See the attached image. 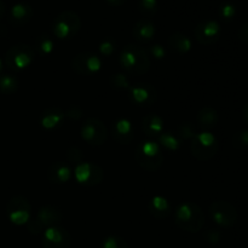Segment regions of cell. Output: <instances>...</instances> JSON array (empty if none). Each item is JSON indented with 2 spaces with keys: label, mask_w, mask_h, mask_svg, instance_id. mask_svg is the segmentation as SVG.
<instances>
[{
  "label": "cell",
  "mask_w": 248,
  "mask_h": 248,
  "mask_svg": "<svg viewBox=\"0 0 248 248\" xmlns=\"http://www.w3.org/2000/svg\"><path fill=\"white\" fill-rule=\"evenodd\" d=\"M65 118L73 119V120H78L82 116V109L78 106H70L67 109V111H64Z\"/></svg>",
  "instance_id": "obj_36"
},
{
  "label": "cell",
  "mask_w": 248,
  "mask_h": 248,
  "mask_svg": "<svg viewBox=\"0 0 248 248\" xmlns=\"http://www.w3.org/2000/svg\"><path fill=\"white\" fill-rule=\"evenodd\" d=\"M35 60V50L27 44H16L5 53V64L15 72L28 68Z\"/></svg>",
  "instance_id": "obj_6"
},
{
  "label": "cell",
  "mask_w": 248,
  "mask_h": 248,
  "mask_svg": "<svg viewBox=\"0 0 248 248\" xmlns=\"http://www.w3.org/2000/svg\"><path fill=\"white\" fill-rule=\"evenodd\" d=\"M55 48V43L51 39V36L46 35V34H43L38 38L36 40V50L40 55L43 56H48Z\"/></svg>",
  "instance_id": "obj_27"
},
{
  "label": "cell",
  "mask_w": 248,
  "mask_h": 248,
  "mask_svg": "<svg viewBox=\"0 0 248 248\" xmlns=\"http://www.w3.org/2000/svg\"><path fill=\"white\" fill-rule=\"evenodd\" d=\"M169 46L179 55H186L193 47L191 40L182 33H173L169 38Z\"/></svg>",
  "instance_id": "obj_24"
},
{
  "label": "cell",
  "mask_w": 248,
  "mask_h": 248,
  "mask_svg": "<svg viewBox=\"0 0 248 248\" xmlns=\"http://www.w3.org/2000/svg\"><path fill=\"white\" fill-rule=\"evenodd\" d=\"M150 52H152V55L154 56L155 58H157V60H161V58H164L165 55H166L164 47H162L161 45H159V44L153 45L152 47H150Z\"/></svg>",
  "instance_id": "obj_38"
},
{
  "label": "cell",
  "mask_w": 248,
  "mask_h": 248,
  "mask_svg": "<svg viewBox=\"0 0 248 248\" xmlns=\"http://www.w3.org/2000/svg\"><path fill=\"white\" fill-rule=\"evenodd\" d=\"M80 28H81V18L77 12L72 10L61 12L52 24L53 34L61 40L75 36L79 33Z\"/></svg>",
  "instance_id": "obj_4"
},
{
  "label": "cell",
  "mask_w": 248,
  "mask_h": 248,
  "mask_svg": "<svg viewBox=\"0 0 248 248\" xmlns=\"http://www.w3.org/2000/svg\"><path fill=\"white\" fill-rule=\"evenodd\" d=\"M65 114L60 107H48L43 111L40 116V124L45 130H55L63 124Z\"/></svg>",
  "instance_id": "obj_17"
},
{
  "label": "cell",
  "mask_w": 248,
  "mask_h": 248,
  "mask_svg": "<svg viewBox=\"0 0 248 248\" xmlns=\"http://www.w3.org/2000/svg\"><path fill=\"white\" fill-rule=\"evenodd\" d=\"M239 38L242 43L248 44V22L247 23H245L244 26L241 27V29H240Z\"/></svg>",
  "instance_id": "obj_39"
},
{
  "label": "cell",
  "mask_w": 248,
  "mask_h": 248,
  "mask_svg": "<svg viewBox=\"0 0 248 248\" xmlns=\"http://www.w3.org/2000/svg\"><path fill=\"white\" fill-rule=\"evenodd\" d=\"M75 179L85 186H98L103 181V170L93 162H80L75 167Z\"/></svg>",
  "instance_id": "obj_10"
},
{
  "label": "cell",
  "mask_w": 248,
  "mask_h": 248,
  "mask_svg": "<svg viewBox=\"0 0 248 248\" xmlns=\"http://www.w3.org/2000/svg\"><path fill=\"white\" fill-rule=\"evenodd\" d=\"M222 28L217 21H202L194 29L196 40L202 45H212L220 38Z\"/></svg>",
  "instance_id": "obj_14"
},
{
  "label": "cell",
  "mask_w": 248,
  "mask_h": 248,
  "mask_svg": "<svg viewBox=\"0 0 248 248\" xmlns=\"http://www.w3.org/2000/svg\"><path fill=\"white\" fill-rule=\"evenodd\" d=\"M236 14V9L232 4H224L220 7V15L224 19H232Z\"/></svg>",
  "instance_id": "obj_35"
},
{
  "label": "cell",
  "mask_w": 248,
  "mask_h": 248,
  "mask_svg": "<svg viewBox=\"0 0 248 248\" xmlns=\"http://www.w3.org/2000/svg\"><path fill=\"white\" fill-rule=\"evenodd\" d=\"M128 92H130L131 102L138 107H150L157 99V92L155 87L145 82L132 85L128 89Z\"/></svg>",
  "instance_id": "obj_13"
},
{
  "label": "cell",
  "mask_w": 248,
  "mask_h": 248,
  "mask_svg": "<svg viewBox=\"0 0 248 248\" xmlns=\"http://www.w3.org/2000/svg\"><path fill=\"white\" fill-rule=\"evenodd\" d=\"M72 68L79 75L91 77L101 70L102 60L96 53L81 52L73 58Z\"/></svg>",
  "instance_id": "obj_11"
},
{
  "label": "cell",
  "mask_w": 248,
  "mask_h": 248,
  "mask_svg": "<svg viewBox=\"0 0 248 248\" xmlns=\"http://www.w3.org/2000/svg\"><path fill=\"white\" fill-rule=\"evenodd\" d=\"M63 219V215L61 210H58L55 206L46 205L43 206L40 210L38 211L35 216V220L44 228L47 229L51 227H57Z\"/></svg>",
  "instance_id": "obj_16"
},
{
  "label": "cell",
  "mask_w": 248,
  "mask_h": 248,
  "mask_svg": "<svg viewBox=\"0 0 248 248\" xmlns=\"http://www.w3.org/2000/svg\"><path fill=\"white\" fill-rule=\"evenodd\" d=\"M102 248H130L128 247L127 242L120 236L116 235H110L107 236L106 239L102 242Z\"/></svg>",
  "instance_id": "obj_29"
},
{
  "label": "cell",
  "mask_w": 248,
  "mask_h": 248,
  "mask_svg": "<svg viewBox=\"0 0 248 248\" xmlns=\"http://www.w3.org/2000/svg\"><path fill=\"white\" fill-rule=\"evenodd\" d=\"M176 133L178 135V137L181 138L182 140H193L194 136L196 135L195 128H194V126L191 125V124H189V123L181 124V125L177 127V132Z\"/></svg>",
  "instance_id": "obj_31"
},
{
  "label": "cell",
  "mask_w": 248,
  "mask_h": 248,
  "mask_svg": "<svg viewBox=\"0 0 248 248\" xmlns=\"http://www.w3.org/2000/svg\"><path fill=\"white\" fill-rule=\"evenodd\" d=\"M110 6H121V5L125 4L127 0H106Z\"/></svg>",
  "instance_id": "obj_40"
},
{
  "label": "cell",
  "mask_w": 248,
  "mask_h": 248,
  "mask_svg": "<svg viewBox=\"0 0 248 248\" xmlns=\"http://www.w3.org/2000/svg\"><path fill=\"white\" fill-rule=\"evenodd\" d=\"M116 47V44L113 39H104L101 44H99V52H101L102 56H106V57H109L114 53Z\"/></svg>",
  "instance_id": "obj_32"
},
{
  "label": "cell",
  "mask_w": 248,
  "mask_h": 248,
  "mask_svg": "<svg viewBox=\"0 0 248 248\" xmlns=\"http://www.w3.org/2000/svg\"><path fill=\"white\" fill-rule=\"evenodd\" d=\"M34 15L33 7L27 2L14 5L10 11V23L15 27H22L28 23Z\"/></svg>",
  "instance_id": "obj_18"
},
{
  "label": "cell",
  "mask_w": 248,
  "mask_h": 248,
  "mask_svg": "<svg viewBox=\"0 0 248 248\" xmlns=\"http://www.w3.org/2000/svg\"><path fill=\"white\" fill-rule=\"evenodd\" d=\"M18 90V80L11 74L0 75V92L4 94H12Z\"/></svg>",
  "instance_id": "obj_26"
},
{
  "label": "cell",
  "mask_w": 248,
  "mask_h": 248,
  "mask_svg": "<svg viewBox=\"0 0 248 248\" xmlns=\"http://www.w3.org/2000/svg\"><path fill=\"white\" fill-rule=\"evenodd\" d=\"M43 248H69L72 245V236L64 228L51 227L44 232L41 240Z\"/></svg>",
  "instance_id": "obj_12"
},
{
  "label": "cell",
  "mask_w": 248,
  "mask_h": 248,
  "mask_svg": "<svg viewBox=\"0 0 248 248\" xmlns=\"http://www.w3.org/2000/svg\"><path fill=\"white\" fill-rule=\"evenodd\" d=\"M234 147L239 149H244L248 147V130H242L234 136Z\"/></svg>",
  "instance_id": "obj_33"
},
{
  "label": "cell",
  "mask_w": 248,
  "mask_h": 248,
  "mask_svg": "<svg viewBox=\"0 0 248 248\" xmlns=\"http://www.w3.org/2000/svg\"><path fill=\"white\" fill-rule=\"evenodd\" d=\"M46 176H47V179L51 183L64 184L72 177V170H70L69 165L65 164V162H53L48 166Z\"/></svg>",
  "instance_id": "obj_19"
},
{
  "label": "cell",
  "mask_w": 248,
  "mask_h": 248,
  "mask_svg": "<svg viewBox=\"0 0 248 248\" xmlns=\"http://www.w3.org/2000/svg\"><path fill=\"white\" fill-rule=\"evenodd\" d=\"M210 216L213 222L222 228L234 227L237 220L236 208L224 200H217L211 203Z\"/></svg>",
  "instance_id": "obj_7"
},
{
  "label": "cell",
  "mask_w": 248,
  "mask_h": 248,
  "mask_svg": "<svg viewBox=\"0 0 248 248\" xmlns=\"http://www.w3.org/2000/svg\"><path fill=\"white\" fill-rule=\"evenodd\" d=\"M109 82H110L114 89L118 90H128L131 87L130 79L126 75L121 74V73H116V74L111 75Z\"/></svg>",
  "instance_id": "obj_28"
},
{
  "label": "cell",
  "mask_w": 248,
  "mask_h": 248,
  "mask_svg": "<svg viewBox=\"0 0 248 248\" xmlns=\"http://www.w3.org/2000/svg\"><path fill=\"white\" fill-rule=\"evenodd\" d=\"M159 143L160 147H164L166 149L172 150H178L182 145V140L178 137L177 133L172 132H162L159 136Z\"/></svg>",
  "instance_id": "obj_25"
},
{
  "label": "cell",
  "mask_w": 248,
  "mask_h": 248,
  "mask_svg": "<svg viewBox=\"0 0 248 248\" xmlns=\"http://www.w3.org/2000/svg\"><path fill=\"white\" fill-rule=\"evenodd\" d=\"M220 237H222V235H220V232L216 229L207 230L205 234L206 241H207L208 244H212V245L218 244V242L220 241Z\"/></svg>",
  "instance_id": "obj_37"
},
{
  "label": "cell",
  "mask_w": 248,
  "mask_h": 248,
  "mask_svg": "<svg viewBox=\"0 0 248 248\" xmlns=\"http://www.w3.org/2000/svg\"><path fill=\"white\" fill-rule=\"evenodd\" d=\"M31 206L24 196L17 195L9 200L6 206V215L9 219L16 225H24L31 219Z\"/></svg>",
  "instance_id": "obj_8"
},
{
  "label": "cell",
  "mask_w": 248,
  "mask_h": 248,
  "mask_svg": "<svg viewBox=\"0 0 248 248\" xmlns=\"http://www.w3.org/2000/svg\"><path fill=\"white\" fill-rule=\"evenodd\" d=\"M219 121L217 110L212 107H203L198 113V124L201 126L203 131H210L216 127Z\"/></svg>",
  "instance_id": "obj_23"
},
{
  "label": "cell",
  "mask_w": 248,
  "mask_h": 248,
  "mask_svg": "<svg viewBox=\"0 0 248 248\" xmlns=\"http://www.w3.org/2000/svg\"><path fill=\"white\" fill-rule=\"evenodd\" d=\"M132 35L140 43H148L155 35L154 23L149 19H140L133 27Z\"/></svg>",
  "instance_id": "obj_21"
},
{
  "label": "cell",
  "mask_w": 248,
  "mask_h": 248,
  "mask_svg": "<svg viewBox=\"0 0 248 248\" xmlns=\"http://www.w3.org/2000/svg\"><path fill=\"white\" fill-rule=\"evenodd\" d=\"M4 15H5V4L2 0H0V19L4 17Z\"/></svg>",
  "instance_id": "obj_41"
},
{
  "label": "cell",
  "mask_w": 248,
  "mask_h": 248,
  "mask_svg": "<svg viewBox=\"0 0 248 248\" xmlns=\"http://www.w3.org/2000/svg\"><path fill=\"white\" fill-rule=\"evenodd\" d=\"M106 125L97 118H87L81 126V137L87 144L99 147L107 140Z\"/></svg>",
  "instance_id": "obj_9"
},
{
  "label": "cell",
  "mask_w": 248,
  "mask_h": 248,
  "mask_svg": "<svg viewBox=\"0 0 248 248\" xmlns=\"http://www.w3.org/2000/svg\"><path fill=\"white\" fill-rule=\"evenodd\" d=\"M244 119L248 124V103H246V106L244 107Z\"/></svg>",
  "instance_id": "obj_42"
},
{
  "label": "cell",
  "mask_w": 248,
  "mask_h": 248,
  "mask_svg": "<svg viewBox=\"0 0 248 248\" xmlns=\"http://www.w3.org/2000/svg\"><path fill=\"white\" fill-rule=\"evenodd\" d=\"M1 69H2V62L1 60H0V72H1Z\"/></svg>",
  "instance_id": "obj_43"
},
{
  "label": "cell",
  "mask_w": 248,
  "mask_h": 248,
  "mask_svg": "<svg viewBox=\"0 0 248 248\" xmlns=\"http://www.w3.org/2000/svg\"><path fill=\"white\" fill-rule=\"evenodd\" d=\"M120 64L131 74L142 75L150 69V58L147 51L138 44H127L121 51Z\"/></svg>",
  "instance_id": "obj_1"
},
{
  "label": "cell",
  "mask_w": 248,
  "mask_h": 248,
  "mask_svg": "<svg viewBox=\"0 0 248 248\" xmlns=\"http://www.w3.org/2000/svg\"><path fill=\"white\" fill-rule=\"evenodd\" d=\"M148 210H149L150 215L156 219H166L172 212L171 203L166 198L161 195H156L150 199L149 203H148Z\"/></svg>",
  "instance_id": "obj_20"
},
{
  "label": "cell",
  "mask_w": 248,
  "mask_h": 248,
  "mask_svg": "<svg viewBox=\"0 0 248 248\" xmlns=\"http://www.w3.org/2000/svg\"><path fill=\"white\" fill-rule=\"evenodd\" d=\"M135 159L142 169L147 171H157L164 162V154L160 144L153 140L140 143L136 148Z\"/></svg>",
  "instance_id": "obj_3"
},
{
  "label": "cell",
  "mask_w": 248,
  "mask_h": 248,
  "mask_svg": "<svg viewBox=\"0 0 248 248\" xmlns=\"http://www.w3.org/2000/svg\"><path fill=\"white\" fill-rule=\"evenodd\" d=\"M142 130L148 137H159L164 131V120L157 114H148L142 120Z\"/></svg>",
  "instance_id": "obj_22"
},
{
  "label": "cell",
  "mask_w": 248,
  "mask_h": 248,
  "mask_svg": "<svg viewBox=\"0 0 248 248\" xmlns=\"http://www.w3.org/2000/svg\"><path fill=\"white\" fill-rule=\"evenodd\" d=\"M218 149H219V144H218L217 138L211 132H207V131L196 133L193 140H191V154L199 161L211 160L217 154Z\"/></svg>",
  "instance_id": "obj_5"
},
{
  "label": "cell",
  "mask_w": 248,
  "mask_h": 248,
  "mask_svg": "<svg viewBox=\"0 0 248 248\" xmlns=\"http://www.w3.org/2000/svg\"><path fill=\"white\" fill-rule=\"evenodd\" d=\"M205 213L202 208L194 202H183L174 212L177 227L188 232H198L205 225Z\"/></svg>",
  "instance_id": "obj_2"
},
{
  "label": "cell",
  "mask_w": 248,
  "mask_h": 248,
  "mask_svg": "<svg viewBox=\"0 0 248 248\" xmlns=\"http://www.w3.org/2000/svg\"><path fill=\"white\" fill-rule=\"evenodd\" d=\"M111 135H113L114 140L120 144H128L135 136L132 123L126 118L116 119L111 125Z\"/></svg>",
  "instance_id": "obj_15"
},
{
  "label": "cell",
  "mask_w": 248,
  "mask_h": 248,
  "mask_svg": "<svg viewBox=\"0 0 248 248\" xmlns=\"http://www.w3.org/2000/svg\"><path fill=\"white\" fill-rule=\"evenodd\" d=\"M67 157L73 164H80L82 160V152L78 147H70L67 152Z\"/></svg>",
  "instance_id": "obj_34"
},
{
  "label": "cell",
  "mask_w": 248,
  "mask_h": 248,
  "mask_svg": "<svg viewBox=\"0 0 248 248\" xmlns=\"http://www.w3.org/2000/svg\"><path fill=\"white\" fill-rule=\"evenodd\" d=\"M138 7H140V11L144 15L153 16L157 12L159 4H157V0H140Z\"/></svg>",
  "instance_id": "obj_30"
}]
</instances>
